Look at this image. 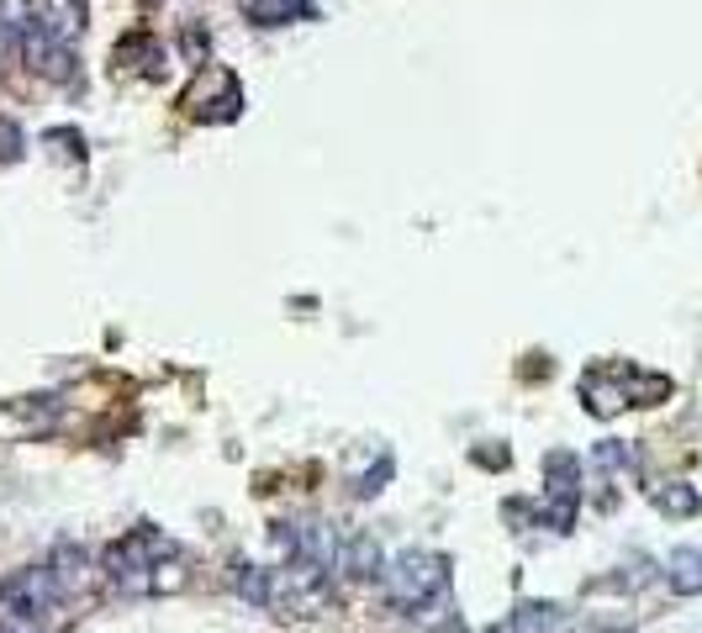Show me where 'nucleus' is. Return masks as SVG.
Here are the masks:
<instances>
[{
  "label": "nucleus",
  "mask_w": 702,
  "mask_h": 633,
  "mask_svg": "<svg viewBox=\"0 0 702 633\" xmlns=\"http://www.w3.org/2000/svg\"><path fill=\"white\" fill-rule=\"evenodd\" d=\"M439 581H443V575L428 571V559L407 554V559H401V575H397V596H401V602H422V592H428V586H439Z\"/></svg>",
  "instance_id": "f257e3e1"
},
{
  "label": "nucleus",
  "mask_w": 702,
  "mask_h": 633,
  "mask_svg": "<svg viewBox=\"0 0 702 633\" xmlns=\"http://www.w3.org/2000/svg\"><path fill=\"white\" fill-rule=\"evenodd\" d=\"M291 11H306V0H248V17L260 21H291Z\"/></svg>",
  "instance_id": "f03ea898"
},
{
  "label": "nucleus",
  "mask_w": 702,
  "mask_h": 633,
  "mask_svg": "<svg viewBox=\"0 0 702 633\" xmlns=\"http://www.w3.org/2000/svg\"><path fill=\"white\" fill-rule=\"evenodd\" d=\"M349 571H354V575H376V571H381V549H376L370 538H354V544H349Z\"/></svg>",
  "instance_id": "7ed1b4c3"
},
{
  "label": "nucleus",
  "mask_w": 702,
  "mask_h": 633,
  "mask_svg": "<svg viewBox=\"0 0 702 633\" xmlns=\"http://www.w3.org/2000/svg\"><path fill=\"white\" fill-rule=\"evenodd\" d=\"M21 154V133H17V121H6L0 117V158H17Z\"/></svg>",
  "instance_id": "20e7f679"
}]
</instances>
